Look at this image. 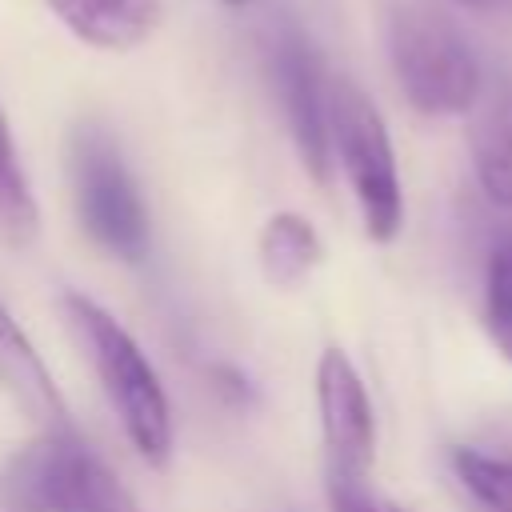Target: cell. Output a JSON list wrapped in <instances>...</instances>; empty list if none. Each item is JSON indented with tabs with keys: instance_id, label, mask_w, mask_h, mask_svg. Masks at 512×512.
Instances as JSON below:
<instances>
[{
	"instance_id": "2",
	"label": "cell",
	"mask_w": 512,
	"mask_h": 512,
	"mask_svg": "<svg viewBox=\"0 0 512 512\" xmlns=\"http://www.w3.org/2000/svg\"><path fill=\"white\" fill-rule=\"evenodd\" d=\"M0 504L8 512H140L112 464L72 428H40L4 468Z\"/></svg>"
},
{
	"instance_id": "13",
	"label": "cell",
	"mask_w": 512,
	"mask_h": 512,
	"mask_svg": "<svg viewBox=\"0 0 512 512\" xmlns=\"http://www.w3.org/2000/svg\"><path fill=\"white\" fill-rule=\"evenodd\" d=\"M452 472L480 512H512V456H492L480 448H456Z\"/></svg>"
},
{
	"instance_id": "5",
	"label": "cell",
	"mask_w": 512,
	"mask_h": 512,
	"mask_svg": "<svg viewBox=\"0 0 512 512\" xmlns=\"http://www.w3.org/2000/svg\"><path fill=\"white\" fill-rule=\"evenodd\" d=\"M332 152L340 156V168L352 184L364 232L376 244H388L404 220L392 140L376 104L344 76L332 80Z\"/></svg>"
},
{
	"instance_id": "10",
	"label": "cell",
	"mask_w": 512,
	"mask_h": 512,
	"mask_svg": "<svg viewBox=\"0 0 512 512\" xmlns=\"http://www.w3.org/2000/svg\"><path fill=\"white\" fill-rule=\"evenodd\" d=\"M52 16L88 48L128 52L160 24V0H44Z\"/></svg>"
},
{
	"instance_id": "7",
	"label": "cell",
	"mask_w": 512,
	"mask_h": 512,
	"mask_svg": "<svg viewBox=\"0 0 512 512\" xmlns=\"http://www.w3.org/2000/svg\"><path fill=\"white\" fill-rule=\"evenodd\" d=\"M316 404L324 436V480H372L376 420L372 400L340 348H324L316 364Z\"/></svg>"
},
{
	"instance_id": "11",
	"label": "cell",
	"mask_w": 512,
	"mask_h": 512,
	"mask_svg": "<svg viewBox=\"0 0 512 512\" xmlns=\"http://www.w3.org/2000/svg\"><path fill=\"white\" fill-rule=\"evenodd\" d=\"M256 256H260V272L272 288H296L316 272L324 244L300 212H276L260 232Z\"/></svg>"
},
{
	"instance_id": "12",
	"label": "cell",
	"mask_w": 512,
	"mask_h": 512,
	"mask_svg": "<svg viewBox=\"0 0 512 512\" xmlns=\"http://www.w3.org/2000/svg\"><path fill=\"white\" fill-rule=\"evenodd\" d=\"M36 224H40V212H36V200H32V188H28L12 128H8L4 104H0V236L8 244H28L36 236Z\"/></svg>"
},
{
	"instance_id": "6",
	"label": "cell",
	"mask_w": 512,
	"mask_h": 512,
	"mask_svg": "<svg viewBox=\"0 0 512 512\" xmlns=\"http://www.w3.org/2000/svg\"><path fill=\"white\" fill-rule=\"evenodd\" d=\"M268 76L308 176L324 184L332 172V80L324 76V60L304 28L280 24L272 32Z\"/></svg>"
},
{
	"instance_id": "4",
	"label": "cell",
	"mask_w": 512,
	"mask_h": 512,
	"mask_svg": "<svg viewBox=\"0 0 512 512\" xmlns=\"http://www.w3.org/2000/svg\"><path fill=\"white\" fill-rule=\"evenodd\" d=\"M68 180L84 236L112 260L140 264L152 244L148 208L108 124L80 120L68 132Z\"/></svg>"
},
{
	"instance_id": "9",
	"label": "cell",
	"mask_w": 512,
	"mask_h": 512,
	"mask_svg": "<svg viewBox=\"0 0 512 512\" xmlns=\"http://www.w3.org/2000/svg\"><path fill=\"white\" fill-rule=\"evenodd\" d=\"M468 148L484 196L500 208H512V80L484 84L472 108Z\"/></svg>"
},
{
	"instance_id": "16",
	"label": "cell",
	"mask_w": 512,
	"mask_h": 512,
	"mask_svg": "<svg viewBox=\"0 0 512 512\" xmlns=\"http://www.w3.org/2000/svg\"><path fill=\"white\" fill-rule=\"evenodd\" d=\"M464 12H484V16H512V0H448Z\"/></svg>"
},
{
	"instance_id": "3",
	"label": "cell",
	"mask_w": 512,
	"mask_h": 512,
	"mask_svg": "<svg viewBox=\"0 0 512 512\" xmlns=\"http://www.w3.org/2000/svg\"><path fill=\"white\" fill-rule=\"evenodd\" d=\"M388 60L404 100L424 116L472 112L484 92V72L464 32L420 0H400L388 12Z\"/></svg>"
},
{
	"instance_id": "15",
	"label": "cell",
	"mask_w": 512,
	"mask_h": 512,
	"mask_svg": "<svg viewBox=\"0 0 512 512\" xmlns=\"http://www.w3.org/2000/svg\"><path fill=\"white\" fill-rule=\"evenodd\" d=\"M324 496L332 512H404L388 496H380L372 480H324Z\"/></svg>"
},
{
	"instance_id": "1",
	"label": "cell",
	"mask_w": 512,
	"mask_h": 512,
	"mask_svg": "<svg viewBox=\"0 0 512 512\" xmlns=\"http://www.w3.org/2000/svg\"><path fill=\"white\" fill-rule=\"evenodd\" d=\"M64 316L72 324L76 344L84 348V360L100 376V388H104L124 436L140 452V460H148L152 468L168 464L172 440H176L172 404H168V392H164L152 360L136 344V336L104 304L88 300L84 292L64 296Z\"/></svg>"
},
{
	"instance_id": "14",
	"label": "cell",
	"mask_w": 512,
	"mask_h": 512,
	"mask_svg": "<svg viewBox=\"0 0 512 512\" xmlns=\"http://www.w3.org/2000/svg\"><path fill=\"white\" fill-rule=\"evenodd\" d=\"M484 320L496 348L512 360V240L496 244L484 272Z\"/></svg>"
},
{
	"instance_id": "8",
	"label": "cell",
	"mask_w": 512,
	"mask_h": 512,
	"mask_svg": "<svg viewBox=\"0 0 512 512\" xmlns=\"http://www.w3.org/2000/svg\"><path fill=\"white\" fill-rule=\"evenodd\" d=\"M0 388L40 428L72 424L68 420V408H64V400L56 392V380H52L48 364L40 360L36 344L24 336V328L16 324V316L4 304H0Z\"/></svg>"
},
{
	"instance_id": "17",
	"label": "cell",
	"mask_w": 512,
	"mask_h": 512,
	"mask_svg": "<svg viewBox=\"0 0 512 512\" xmlns=\"http://www.w3.org/2000/svg\"><path fill=\"white\" fill-rule=\"evenodd\" d=\"M220 4H228V8H244V4H252V0H220Z\"/></svg>"
}]
</instances>
